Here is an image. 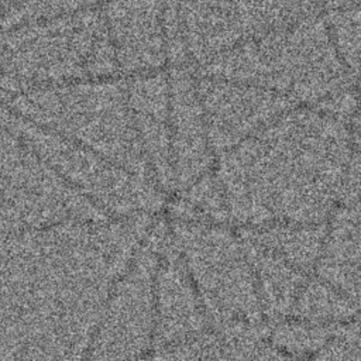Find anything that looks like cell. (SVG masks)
<instances>
[{
    "instance_id": "obj_13",
    "label": "cell",
    "mask_w": 361,
    "mask_h": 361,
    "mask_svg": "<svg viewBox=\"0 0 361 361\" xmlns=\"http://www.w3.org/2000/svg\"><path fill=\"white\" fill-rule=\"evenodd\" d=\"M331 326L313 324L303 320L286 317L275 326L268 341L276 351L319 353L330 338Z\"/></svg>"
},
{
    "instance_id": "obj_2",
    "label": "cell",
    "mask_w": 361,
    "mask_h": 361,
    "mask_svg": "<svg viewBox=\"0 0 361 361\" xmlns=\"http://www.w3.org/2000/svg\"><path fill=\"white\" fill-rule=\"evenodd\" d=\"M199 72L271 89L299 106H317L348 89L351 79L333 45L326 20L314 13L238 44Z\"/></svg>"
},
{
    "instance_id": "obj_16",
    "label": "cell",
    "mask_w": 361,
    "mask_h": 361,
    "mask_svg": "<svg viewBox=\"0 0 361 361\" xmlns=\"http://www.w3.org/2000/svg\"><path fill=\"white\" fill-rule=\"evenodd\" d=\"M10 1H11V0H0V18H1L4 10L7 8V6L10 4Z\"/></svg>"
},
{
    "instance_id": "obj_1",
    "label": "cell",
    "mask_w": 361,
    "mask_h": 361,
    "mask_svg": "<svg viewBox=\"0 0 361 361\" xmlns=\"http://www.w3.org/2000/svg\"><path fill=\"white\" fill-rule=\"evenodd\" d=\"M351 130L329 113L289 109L216 158L230 220L323 223L338 202Z\"/></svg>"
},
{
    "instance_id": "obj_12",
    "label": "cell",
    "mask_w": 361,
    "mask_h": 361,
    "mask_svg": "<svg viewBox=\"0 0 361 361\" xmlns=\"http://www.w3.org/2000/svg\"><path fill=\"white\" fill-rule=\"evenodd\" d=\"M360 307L354 305L334 286L319 278L309 275L303 283L293 309L288 317L303 320L313 324L334 326L353 317Z\"/></svg>"
},
{
    "instance_id": "obj_3",
    "label": "cell",
    "mask_w": 361,
    "mask_h": 361,
    "mask_svg": "<svg viewBox=\"0 0 361 361\" xmlns=\"http://www.w3.org/2000/svg\"><path fill=\"white\" fill-rule=\"evenodd\" d=\"M178 252L196 288L209 327L262 319L254 272L241 240L223 224L180 220L169 224Z\"/></svg>"
},
{
    "instance_id": "obj_9",
    "label": "cell",
    "mask_w": 361,
    "mask_h": 361,
    "mask_svg": "<svg viewBox=\"0 0 361 361\" xmlns=\"http://www.w3.org/2000/svg\"><path fill=\"white\" fill-rule=\"evenodd\" d=\"M337 206L327 223L314 275L361 307V202Z\"/></svg>"
},
{
    "instance_id": "obj_6",
    "label": "cell",
    "mask_w": 361,
    "mask_h": 361,
    "mask_svg": "<svg viewBox=\"0 0 361 361\" xmlns=\"http://www.w3.org/2000/svg\"><path fill=\"white\" fill-rule=\"evenodd\" d=\"M169 80V140L173 188L186 189L210 171L214 159L189 65H175Z\"/></svg>"
},
{
    "instance_id": "obj_4",
    "label": "cell",
    "mask_w": 361,
    "mask_h": 361,
    "mask_svg": "<svg viewBox=\"0 0 361 361\" xmlns=\"http://www.w3.org/2000/svg\"><path fill=\"white\" fill-rule=\"evenodd\" d=\"M196 87L214 159L262 130L293 104L271 89L197 72Z\"/></svg>"
},
{
    "instance_id": "obj_8",
    "label": "cell",
    "mask_w": 361,
    "mask_h": 361,
    "mask_svg": "<svg viewBox=\"0 0 361 361\" xmlns=\"http://www.w3.org/2000/svg\"><path fill=\"white\" fill-rule=\"evenodd\" d=\"M157 254L152 351L157 341L165 350L209 329L199 295L178 250L173 258L168 257L166 248Z\"/></svg>"
},
{
    "instance_id": "obj_11",
    "label": "cell",
    "mask_w": 361,
    "mask_h": 361,
    "mask_svg": "<svg viewBox=\"0 0 361 361\" xmlns=\"http://www.w3.org/2000/svg\"><path fill=\"white\" fill-rule=\"evenodd\" d=\"M326 228L327 226L323 223L272 221L255 227H241L244 230L241 234L310 275L320 258Z\"/></svg>"
},
{
    "instance_id": "obj_5",
    "label": "cell",
    "mask_w": 361,
    "mask_h": 361,
    "mask_svg": "<svg viewBox=\"0 0 361 361\" xmlns=\"http://www.w3.org/2000/svg\"><path fill=\"white\" fill-rule=\"evenodd\" d=\"M200 38L216 54L313 14L316 0H189Z\"/></svg>"
},
{
    "instance_id": "obj_15",
    "label": "cell",
    "mask_w": 361,
    "mask_h": 361,
    "mask_svg": "<svg viewBox=\"0 0 361 361\" xmlns=\"http://www.w3.org/2000/svg\"><path fill=\"white\" fill-rule=\"evenodd\" d=\"M316 4H320L323 8L329 11H336L358 6L361 4V0H316Z\"/></svg>"
},
{
    "instance_id": "obj_10",
    "label": "cell",
    "mask_w": 361,
    "mask_h": 361,
    "mask_svg": "<svg viewBox=\"0 0 361 361\" xmlns=\"http://www.w3.org/2000/svg\"><path fill=\"white\" fill-rule=\"evenodd\" d=\"M245 257L254 272L262 319H286L309 274L298 269L282 257L238 234Z\"/></svg>"
},
{
    "instance_id": "obj_7",
    "label": "cell",
    "mask_w": 361,
    "mask_h": 361,
    "mask_svg": "<svg viewBox=\"0 0 361 361\" xmlns=\"http://www.w3.org/2000/svg\"><path fill=\"white\" fill-rule=\"evenodd\" d=\"M100 11L118 68L130 76L162 69L168 62L162 0H106Z\"/></svg>"
},
{
    "instance_id": "obj_14",
    "label": "cell",
    "mask_w": 361,
    "mask_h": 361,
    "mask_svg": "<svg viewBox=\"0 0 361 361\" xmlns=\"http://www.w3.org/2000/svg\"><path fill=\"white\" fill-rule=\"evenodd\" d=\"M106 0H11L4 10L0 25L10 27L28 21L51 18L96 8Z\"/></svg>"
}]
</instances>
